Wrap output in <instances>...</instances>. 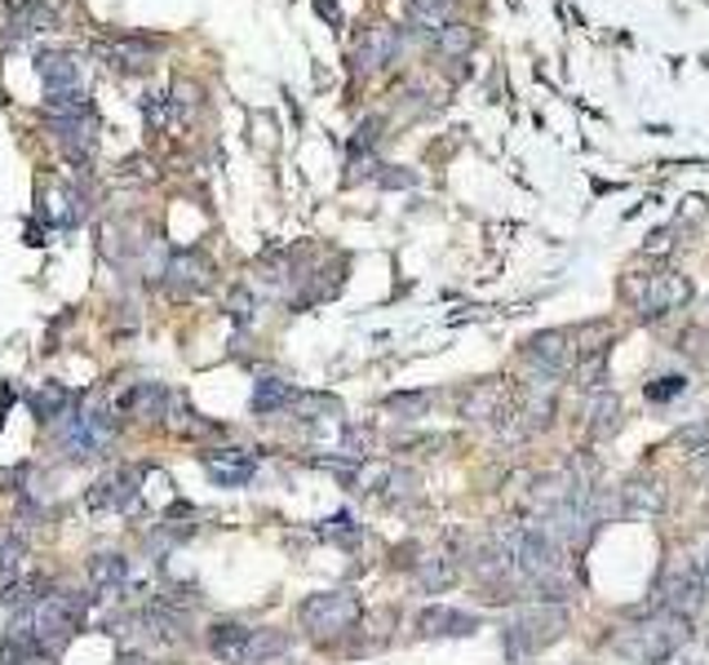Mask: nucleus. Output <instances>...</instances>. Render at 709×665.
Instances as JSON below:
<instances>
[{
	"instance_id": "1",
	"label": "nucleus",
	"mask_w": 709,
	"mask_h": 665,
	"mask_svg": "<svg viewBox=\"0 0 709 665\" xmlns=\"http://www.w3.org/2000/svg\"><path fill=\"white\" fill-rule=\"evenodd\" d=\"M687 639H691L687 617H674V612L661 608V612L643 617L639 626L620 630V634H616V652L630 656V661H639V665H661V661H670Z\"/></svg>"
},
{
	"instance_id": "2",
	"label": "nucleus",
	"mask_w": 709,
	"mask_h": 665,
	"mask_svg": "<svg viewBox=\"0 0 709 665\" xmlns=\"http://www.w3.org/2000/svg\"><path fill=\"white\" fill-rule=\"evenodd\" d=\"M84 612H89V599L75 595V591H49V595H40L36 608L27 612L40 652H45V656L58 652V648L84 626Z\"/></svg>"
},
{
	"instance_id": "3",
	"label": "nucleus",
	"mask_w": 709,
	"mask_h": 665,
	"mask_svg": "<svg viewBox=\"0 0 709 665\" xmlns=\"http://www.w3.org/2000/svg\"><path fill=\"white\" fill-rule=\"evenodd\" d=\"M354 621H360V595L354 591H324L302 604V626L319 643L341 639L346 630H354Z\"/></svg>"
},
{
	"instance_id": "4",
	"label": "nucleus",
	"mask_w": 709,
	"mask_h": 665,
	"mask_svg": "<svg viewBox=\"0 0 709 665\" xmlns=\"http://www.w3.org/2000/svg\"><path fill=\"white\" fill-rule=\"evenodd\" d=\"M58 440H62V448H67L75 462H89V457H103V453L116 444V422L107 418V412H98V408L62 412Z\"/></svg>"
},
{
	"instance_id": "5",
	"label": "nucleus",
	"mask_w": 709,
	"mask_h": 665,
	"mask_svg": "<svg viewBox=\"0 0 709 665\" xmlns=\"http://www.w3.org/2000/svg\"><path fill=\"white\" fill-rule=\"evenodd\" d=\"M563 630H568V608H559V604H532V608H523L510 621L505 634H510V652L514 656H527V652L550 648Z\"/></svg>"
},
{
	"instance_id": "6",
	"label": "nucleus",
	"mask_w": 709,
	"mask_h": 665,
	"mask_svg": "<svg viewBox=\"0 0 709 665\" xmlns=\"http://www.w3.org/2000/svg\"><path fill=\"white\" fill-rule=\"evenodd\" d=\"M142 470L133 466V470H116V475H107L94 492H89V511H120V515H129V511H138L142 506Z\"/></svg>"
},
{
	"instance_id": "7",
	"label": "nucleus",
	"mask_w": 709,
	"mask_h": 665,
	"mask_svg": "<svg viewBox=\"0 0 709 665\" xmlns=\"http://www.w3.org/2000/svg\"><path fill=\"white\" fill-rule=\"evenodd\" d=\"M572 360H577L572 338L559 332V328H546V332H537V338H527V364L537 373H546V377H563L572 369Z\"/></svg>"
},
{
	"instance_id": "8",
	"label": "nucleus",
	"mask_w": 709,
	"mask_h": 665,
	"mask_svg": "<svg viewBox=\"0 0 709 665\" xmlns=\"http://www.w3.org/2000/svg\"><path fill=\"white\" fill-rule=\"evenodd\" d=\"M49 125L62 142V151L75 160V164H89L94 155V112H49Z\"/></svg>"
},
{
	"instance_id": "9",
	"label": "nucleus",
	"mask_w": 709,
	"mask_h": 665,
	"mask_svg": "<svg viewBox=\"0 0 709 665\" xmlns=\"http://www.w3.org/2000/svg\"><path fill=\"white\" fill-rule=\"evenodd\" d=\"M700 599H705V572L678 563V568L665 576V586H661V604H665V612H674V617H691V612L700 608Z\"/></svg>"
},
{
	"instance_id": "10",
	"label": "nucleus",
	"mask_w": 709,
	"mask_h": 665,
	"mask_svg": "<svg viewBox=\"0 0 709 665\" xmlns=\"http://www.w3.org/2000/svg\"><path fill=\"white\" fill-rule=\"evenodd\" d=\"M200 462H205V470H209V479L218 488H244L257 475V457L248 448H213Z\"/></svg>"
},
{
	"instance_id": "11",
	"label": "nucleus",
	"mask_w": 709,
	"mask_h": 665,
	"mask_svg": "<svg viewBox=\"0 0 709 665\" xmlns=\"http://www.w3.org/2000/svg\"><path fill=\"white\" fill-rule=\"evenodd\" d=\"M395 58H399V32L395 27H373V32L360 36V45H354V71L360 75H373Z\"/></svg>"
},
{
	"instance_id": "12",
	"label": "nucleus",
	"mask_w": 709,
	"mask_h": 665,
	"mask_svg": "<svg viewBox=\"0 0 709 665\" xmlns=\"http://www.w3.org/2000/svg\"><path fill=\"white\" fill-rule=\"evenodd\" d=\"M36 71H40V80H45V98L84 90V85H80V62H75L71 54H62V49H45V54L36 58Z\"/></svg>"
},
{
	"instance_id": "13",
	"label": "nucleus",
	"mask_w": 709,
	"mask_h": 665,
	"mask_svg": "<svg viewBox=\"0 0 709 665\" xmlns=\"http://www.w3.org/2000/svg\"><path fill=\"white\" fill-rule=\"evenodd\" d=\"M687 298H691V284H687V276H678V271H661V276H652V280L643 284V298H639V306H643V315H665V311L683 306Z\"/></svg>"
},
{
	"instance_id": "14",
	"label": "nucleus",
	"mask_w": 709,
	"mask_h": 665,
	"mask_svg": "<svg viewBox=\"0 0 709 665\" xmlns=\"http://www.w3.org/2000/svg\"><path fill=\"white\" fill-rule=\"evenodd\" d=\"M164 280L177 284V289H209L213 284V262L200 254V248H183V254L168 258Z\"/></svg>"
},
{
	"instance_id": "15",
	"label": "nucleus",
	"mask_w": 709,
	"mask_h": 665,
	"mask_svg": "<svg viewBox=\"0 0 709 665\" xmlns=\"http://www.w3.org/2000/svg\"><path fill=\"white\" fill-rule=\"evenodd\" d=\"M616 502H620V515H656L665 511V488L661 479H626L616 488Z\"/></svg>"
},
{
	"instance_id": "16",
	"label": "nucleus",
	"mask_w": 709,
	"mask_h": 665,
	"mask_svg": "<svg viewBox=\"0 0 709 665\" xmlns=\"http://www.w3.org/2000/svg\"><path fill=\"white\" fill-rule=\"evenodd\" d=\"M462 418L470 422H501L505 418V386L492 377V382H475L462 399Z\"/></svg>"
},
{
	"instance_id": "17",
	"label": "nucleus",
	"mask_w": 709,
	"mask_h": 665,
	"mask_svg": "<svg viewBox=\"0 0 709 665\" xmlns=\"http://www.w3.org/2000/svg\"><path fill=\"white\" fill-rule=\"evenodd\" d=\"M417 630H421L426 639H443V634H475V630H479V621H475L470 612H457V608L430 604V608H421Z\"/></svg>"
},
{
	"instance_id": "18",
	"label": "nucleus",
	"mask_w": 709,
	"mask_h": 665,
	"mask_svg": "<svg viewBox=\"0 0 709 665\" xmlns=\"http://www.w3.org/2000/svg\"><path fill=\"white\" fill-rule=\"evenodd\" d=\"M120 408L129 412V418H138V422H160L168 412V390L155 386V382H138L133 390H125Z\"/></svg>"
},
{
	"instance_id": "19",
	"label": "nucleus",
	"mask_w": 709,
	"mask_h": 665,
	"mask_svg": "<svg viewBox=\"0 0 709 665\" xmlns=\"http://www.w3.org/2000/svg\"><path fill=\"white\" fill-rule=\"evenodd\" d=\"M248 626H235V621H222L209 630V652L226 665H244V652H248Z\"/></svg>"
},
{
	"instance_id": "20",
	"label": "nucleus",
	"mask_w": 709,
	"mask_h": 665,
	"mask_svg": "<svg viewBox=\"0 0 709 665\" xmlns=\"http://www.w3.org/2000/svg\"><path fill=\"white\" fill-rule=\"evenodd\" d=\"M298 399L302 395L289 382H280V377H261L253 386V412H261V418H266V412L276 418V412H284V408H298Z\"/></svg>"
},
{
	"instance_id": "21",
	"label": "nucleus",
	"mask_w": 709,
	"mask_h": 665,
	"mask_svg": "<svg viewBox=\"0 0 709 665\" xmlns=\"http://www.w3.org/2000/svg\"><path fill=\"white\" fill-rule=\"evenodd\" d=\"M457 581V559L453 555H426L421 568H417V586L426 595H443Z\"/></svg>"
},
{
	"instance_id": "22",
	"label": "nucleus",
	"mask_w": 709,
	"mask_h": 665,
	"mask_svg": "<svg viewBox=\"0 0 709 665\" xmlns=\"http://www.w3.org/2000/svg\"><path fill=\"white\" fill-rule=\"evenodd\" d=\"M120 71H151V62H155V40H129V36H120L116 45H107L103 49Z\"/></svg>"
},
{
	"instance_id": "23",
	"label": "nucleus",
	"mask_w": 709,
	"mask_h": 665,
	"mask_svg": "<svg viewBox=\"0 0 709 665\" xmlns=\"http://www.w3.org/2000/svg\"><path fill=\"white\" fill-rule=\"evenodd\" d=\"M89 581H94L103 595H116L129 581V559L125 555H94L89 559Z\"/></svg>"
},
{
	"instance_id": "24",
	"label": "nucleus",
	"mask_w": 709,
	"mask_h": 665,
	"mask_svg": "<svg viewBox=\"0 0 709 665\" xmlns=\"http://www.w3.org/2000/svg\"><path fill=\"white\" fill-rule=\"evenodd\" d=\"M289 652V634L280 630H253L248 634V652H244V665H271Z\"/></svg>"
},
{
	"instance_id": "25",
	"label": "nucleus",
	"mask_w": 709,
	"mask_h": 665,
	"mask_svg": "<svg viewBox=\"0 0 709 665\" xmlns=\"http://www.w3.org/2000/svg\"><path fill=\"white\" fill-rule=\"evenodd\" d=\"M616 427H620V399L612 390L594 395V404H590V435L607 440V435H616Z\"/></svg>"
},
{
	"instance_id": "26",
	"label": "nucleus",
	"mask_w": 709,
	"mask_h": 665,
	"mask_svg": "<svg viewBox=\"0 0 709 665\" xmlns=\"http://www.w3.org/2000/svg\"><path fill=\"white\" fill-rule=\"evenodd\" d=\"M360 537H364V528L354 524L350 511H337V515H328V520L319 524V541H328V546H346V550H354V546H360Z\"/></svg>"
},
{
	"instance_id": "27",
	"label": "nucleus",
	"mask_w": 709,
	"mask_h": 665,
	"mask_svg": "<svg viewBox=\"0 0 709 665\" xmlns=\"http://www.w3.org/2000/svg\"><path fill=\"white\" fill-rule=\"evenodd\" d=\"M27 404H32V412L40 422H54V418H62L67 412V404H71V395L58 386V382H49V386H40V390H32L27 395Z\"/></svg>"
},
{
	"instance_id": "28",
	"label": "nucleus",
	"mask_w": 709,
	"mask_h": 665,
	"mask_svg": "<svg viewBox=\"0 0 709 665\" xmlns=\"http://www.w3.org/2000/svg\"><path fill=\"white\" fill-rule=\"evenodd\" d=\"M430 40H434L439 54H449V58H462V54H470V45H475V36H470L466 23H443Z\"/></svg>"
},
{
	"instance_id": "29",
	"label": "nucleus",
	"mask_w": 709,
	"mask_h": 665,
	"mask_svg": "<svg viewBox=\"0 0 709 665\" xmlns=\"http://www.w3.org/2000/svg\"><path fill=\"white\" fill-rule=\"evenodd\" d=\"M80 218H84V196L75 187H58V196H54V222L62 231H71Z\"/></svg>"
},
{
	"instance_id": "30",
	"label": "nucleus",
	"mask_w": 709,
	"mask_h": 665,
	"mask_svg": "<svg viewBox=\"0 0 709 665\" xmlns=\"http://www.w3.org/2000/svg\"><path fill=\"white\" fill-rule=\"evenodd\" d=\"M386 408H391V412H399V418H421V412L430 408V395H426V390H417V395L399 390V395H391V399H386Z\"/></svg>"
},
{
	"instance_id": "31",
	"label": "nucleus",
	"mask_w": 709,
	"mask_h": 665,
	"mask_svg": "<svg viewBox=\"0 0 709 665\" xmlns=\"http://www.w3.org/2000/svg\"><path fill=\"white\" fill-rule=\"evenodd\" d=\"M23 555H27V546L23 541H5V546H0V581H14L19 572H23Z\"/></svg>"
},
{
	"instance_id": "32",
	"label": "nucleus",
	"mask_w": 709,
	"mask_h": 665,
	"mask_svg": "<svg viewBox=\"0 0 709 665\" xmlns=\"http://www.w3.org/2000/svg\"><path fill=\"white\" fill-rule=\"evenodd\" d=\"M581 386H590V390L603 386V355H585V364H581Z\"/></svg>"
},
{
	"instance_id": "33",
	"label": "nucleus",
	"mask_w": 709,
	"mask_h": 665,
	"mask_svg": "<svg viewBox=\"0 0 709 665\" xmlns=\"http://www.w3.org/2000/svg\"><path fill=\"white\" fill-rule=\"evenodd\" d=\"M147 120H151V129H160V125L168 120V98H164V94H151V98H147Z\"/></svg>"
},
{
	"instance_id": "34",
	"label": "nucleus",
	"mask_w": 709,
	"mask_h": 665,
	"mask_svg": "<svg viewBox=\"0 0 709 665\" xmlns=\"http://www.w3.org/2000/svg\"><path fill=\"white\" fill-rule=\"evenodd\" d=\"M683 390V377H656V386H648V399H670Z\"/></svg>"
},
{
	"instance_id": "35",
	"label": "nucleus",
	"mask_w": 709,
	"mask_h": 665,
	"mask_svg": "<svg viewBox=\"0 0 709 665\" xmlns=\"http://www.w3.org/2000/svg\"><path fill=\"white\" fill-rule=\"evenodd\" d=\"M231 315L240 324H248V293H231Z\"/></svg>"
},
{
	"instance_id": "36",
	"label": "nucleus",
	"mask_w": 709,
	"mask_h": 665,
	"mask_svg": "<svg viewBox=\"0 0 709 665\" xmlns=\"http://www.w3.org/2000/svg\"><path fill=\"white\" fill-rule=\"evenodd\" d=\"M377 183H382V187H412L417 178H412V174H377Z\"/></svg>"
},
{
	"instance_id": "37",
	"label": "nucleus",
	"mask_w": 709,
	"mask_h": 665,
	"mask_svg": "<svg viewBox=\"0 0 709 665\" xmlns=\"http://www.w3.org/2000/svg\"><path fill=\"white\" fill-rule=\"evenodd\" d=\"M315 10H319V14L328 19V23H337V27H341V14H337V5H333V0H315Z\"/></svg>"
},
{
	"instance_id": "38",
	"label": "nucleus",
	"mask_w": 709,
	"mask_h": 665,
	"mask_svg": "<svg viewBox=\"0 0 709 665\" xmlns=\"http://www.w3.org/2000/svg\"><path fill=\"white\" fill-rule=\"evenodd\" d=\"M439 5H457V0H439Z\"/></svg>"
}]
</instances>
